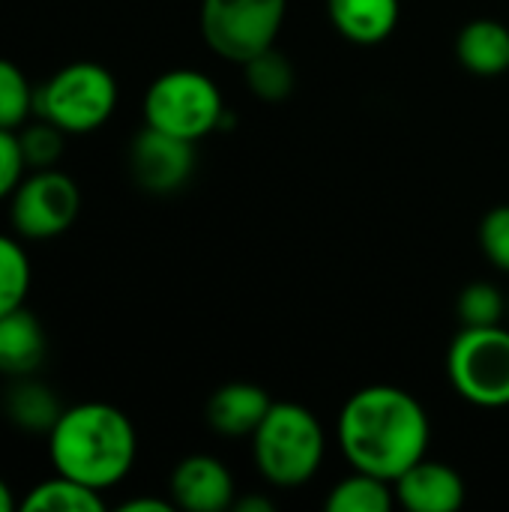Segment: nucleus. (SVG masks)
<instances>
[{
	"label": "nucleus",
	"instance_id": "5",
	"mask_svg": "<svg viewBox=\"0 0 509 512\" xmlns=\"http://www.w3.org/2000/svg\"><path fill=\"white\" fill-rule=\"evenodd\" d=\"M144 123L198 144L228 120L219 84L201 69H168L156 75L144 93Z\"/></svg>",
	"mask_w": 509,
	"mask_h": 512
},
{
	"label": "nucleus",
	"instance_id": "10",
	"mask_svg": "<svg viewBox=\"0 0 509 512\" xmlns=\"http://www.w3.org/2000/svg\"><path fill=\"white\" fill-rule=\"evenodd\" d=\"M168 498L177 510L225 512L234 510L237 483L222 459L210 453H192L174 465L168 480Z\"/></svg>",
	"mask_w": 509,
	"mask_h": 512
},
{
	"label": "nucleus",
	"instance_id": "4",
	"mask_svg": "<svg viewBox=\"0 0 509 512\" xmlns=\"http://www.w3.org/2000/svg\"><path fill=\"white\" fill-rule=\"evenodd\" d=\"M120 87L108 66L75 60L60 66L36 87L33 117H45L66 135H90L117 111Z\"/></svg>",
	"mask_w": 509,
	"mask_h": 512
},
{
	"label": "nucleus",
	"instance_id": "24",
	"mask_svg": "<svg viewBox=\"0 0 509 512\" xmlns=\"http://www.w3.org/2000/svg\"><path fill=\"white\" fill-rule=\"evenodd\" d=\"M480 249L495 270L509 273V204H498L483 216Z\"/></svg>",
	"mask_w": 509,
	"mask_h": 512
},
{
	"label": "nucleus",
	"instance_id": "25",
	"mask_svg": "<svg viewBox=\"0 0 509 512\" xmlns=\"http://www.w3.org/2000/svg\"><path fill=\"white\" fill-rule=\"evenodd\" d=\"M24 174H27V162L18 144V132L0 129V201H9L15 186L24 180Z\"/></svg>",
	"mask_w": 509,
	"mask_h": 512
},
{
	"label": "nucleus",
	"instance_id": "8",
	"mask_svg": "<svg viewBox=\"0 0 509 512\" xmlns=\"http://www.w3.org/2000/svg\"><path fill=\"white\" fill-rule=\"evenodd\" d=\"M81 213V189L60 168L27 171L9 195V225L21 240H54Z\"/></svg>",
	"mask_w": 509,
	"mask_h": 512
},
{
	"label": "nucleus",
	"instance_id": "14",
	"mask_svg": "<svg viewBox=\"0 0 509 512\" xmlns=\"http://www.w3.org/2000/svg\"><path fill=\"white\" fill-rule=\"evenodd\" d=\"M402 0H327V18L336 33L354 45H381L393 36Z\"/></svg>",
	"mask_w": 509,
	"mask_h": 512
},
{
	"label": "nucleus",
	"instance_id": "20",
	"mask_svg": "<svg viewBox=\"0 0 509 512\" xmlns=\"http://www.w3.org/2000/svg\"><path fill=\"white\" fill-rule=\"evenodd\" d=\"M36 87L18 63L0 57V129H21L33 117Z\"/></svg>",
	"mask_w": 509,
	"mask_h": 512
},
{
	"label": "nucleus",
	"instance_id": "13",
	"mask_svg": "<svg viewBox=\"0 0 509 512\" xmlns=\"http://www.w3.org/2000/svg\"><path fill=\"white\" fill-rule=\"evenodd\" d=\"M45 357H48L45 327L27 306L0 315V375L3 378L36 375Z\"/></svg>",
	"mask_w": 509,
	"mask_h": 512
},
{
	"label": "nucleus",
	"instance_id": "21",
	"mask_svg": "<svg viewBox=\"0 0 509 512\" xmlns=\"http://www.w3.org/2000/svg\"><path fill=\"white\" fill-rule=\"evenodd\" d=\"M30 279L33 267L24 246L15 237L0 234V315L24 306L30 294Z\"/></svg>",
	"mask_w": 509,
	"mask_h": 512
},
{
	"label": "nucleus",
	"instance_id": "9",
	"mask_svg": "<svg viewBox=\"0 0 509 512\" xmlns=\"http://www.w3.org/2000/svg\"><path fill=\"white\" fill-rule=\"evenodd\" d=\"M195 171V144L177 135L159 132L144 123V129L129 144V174L153 195L177 192L189 183Z\"/></svg>",
	"mask_w": 509,
	"mask_h": 512
},
{
	"label": "nucleus",
	"instance_id": "19",
	"mask_svg": "<svg viewBox=\"0 0 509 512\" xmlns=\"http://www.w3.org/2000/svg\"><path fill=\"white\" fill-rule=\"evenodd\" d=\"M243 72H246L249 90L261 102H282V99H288L291 90H294V81H297L294 63L276 45L261 51V54H255L252 60H246Z\"/></svg>",
	"mask_w": 509,
	"mask_h": 512
},
{
	"label": "nucleus",
	"instance_id": "22",
	"mask_svg": "<svg viewBox=\"0 0 509 512\" xmlns=\"http://www.w3.org/2000/svg\"><path fill=\"white\" fill-rule=\"evenodd\" d=\"M18 132V144L27 162V171H39V168H57L63 147H66V132L60 126H54L45 117L27 120Z\"/></svg>",
	"mask_w": 509,
	"mask_h": 512
},
{
	"label": "nucleus",
	"instance_id": "11",
	"mask_svg": "<svg viewBox=\"0 0 509 512\" xmlns=\"http://www.w3.org/2000/svg\"><path fill=\"white\" fill-rule=\"evenodd\" d=\"M396 507L408 512H456L465 507V477L438 459H420L399 480H393Z\"/></svg>",
	"mask_w": 509,
	"mask_h": 512
},
{
	"label": "nucleus",
	"instance_id": "17",
	"mask_svg": "<svg viewBox=\"0 0 509 512\" xmlns=\"http://www.w3.org/2000/svg\"><path fill=\"white\" fill-rule=\"evenodd\" d=\"M18 507L24 512H102L105 498L99 489H90L72 477L54 474L36 483Z\"/></svg>",
	"mask_w": 509,
	"mask_h": 512
},
{
	"label": "nucleus",
	"instance_id": "2",
	"mask_svg": "<svg viewBox=\"0 0 509 512\" xmlns=\"http://www.w3.org/2000/svg\"><path fill=\"white\" fill-rule=\"evenodd\" d=\"M48 459L54 474L105 492L132 474L138 432L120 408L108 402H78L63 408L48 432Z\"/></svg>",
	"mask_w": 509,
	"mask_h": 512
},
{
	"label": "nucleus",
	"instance_id": "15",
	"mask_svg": "<svg viewBox=\"0 0 509 512\" xmlns=\"http://www.w3.org/2000/svg\"><path fill=\"white\" fill-rule=\"evenodd\" d=\"M459 63L477 78L509 72V24L498 18H474L456 36Z\"/></svg>",
	"mask_w": 509,
	"mask_h": 512
},
{
	"label": "nucleus",
	"instance_id": "18",
	"mask_svg": "<svg viewBox=\"0 0 509 512\" xmlns=\"http://www.w3.org/2000/svg\"><path fill=\"white\" fill-rule=\"evenodd\" d=\"M327 512H390L396 507V492L390 480H381L366 471H351L333 489L324 501Z\"/></svg>",
	"mask_w": 509,
	"mask_h": 512
},
{
	"label": "nucleus",
	"instance_id": "28",
	"mask_svg": "<svg viewBox=\"0 0 509 512\" xmlns=\"http://www.w3.org/2000/svg\"><path fill=\"white\" fill-rule=\"evenodd\" d=\"M15 507V498H12V489L0 480V512H9Z\"/></svg>",
	"mask_w": 509,
	"mask_h": 512
},
{
	"label": "nucleus",
	"instance_id": "1",
	"mask_svg": "<svg viewBox=\"0 0 509 512\" xmlns=\"http://www.w3.org/2000/svg\"><path fill=\"white\" fill-rule=\"evenodd\" d=\"M336 438L351 471L393 483L429 456L432 423L414 393L393 384H369L345 399Z\"/></svg>",
	"mask_w": 509,
	"mask_h": 512
},
{
	"label": "nucleus",
	"instance_id": "7",
	"mask_svg": "<svg viewBox=\"0 0 509 512\" xmlns=\"http://www.w3.org/2000/svg\"><path fill=\"white\" fill-rule=\"evenodd\" d=\"M288 0H201V36L213 54L243 66L276 45Z\"/></svg>",
	"mask_w": 509,
	"mask_h": 512
},
{
	"label": "nucleus",
	"instance_id": "3",
	"mask_svg": "<svg viewBox=\"0 0 509 512\" xmlns=\"http://www.w3.org/2000/svg\"><path fill=\"white\" fill-rule=\"evenodd\" d=\"M327 435L321 420L300 402H273L252 432V462L273 489H300L321 471Z\"/></svg>",
	"mask_w": 509,
	"mask_h": 512
},
{
	"label": "nucleus",
	"instance_id": "6",
	"mask_svg": "<svg viewBox=\"0 0 509 512\" xmlns=\"http://www.w3.org/2000/svg\"><path fill=\"white\" fill-rule=\"evenodd\" d=\"M447 378L474 408H509V327H462L447 351Z\"/></svg>",
	"mask_w": 509,
	"mask_h": 512
},
{
	"label": "nucleus",
	"instance_id": "26",
	"mask_svg": "<svg viewBox=\"0 0 509 512\" xmlns=\"http://www.w3.org/2000/svg\"><path fill=\"white\" fill-rule=\"evenodd\" d=\"M177 510L171 498H129L120 504V512H171Z\"/></svg>",
	"mask_w": 509,
	"mask_h": 512
},
{
	"label": "nucleus",
	"instance_id": "12",
	"mask_svg": "<svg viewBox=\"0 0 509 512\" xmlns=\"http://www.w3.org/2000/svg\"><path fill=\"white\" fill-rule=\"evenodd\" d=\"M270 405L273 399L264 387L249 381H231L210 396L207 423L222 438H252Z\"/></svg>",
	"mask_w": 509,
	"mask_h": 512
},
{
	"label": "nucleus",
	"instance_id": "16",
	"mask_svg": "<svg viewBox=\"0 0 509 512\" xmlns=\"http://www.w3.org/2000/svg\"><path fill=\"white\" fill-rule=\"evenodd\" d=\"M60 414L63 405L45 381H39L36 375L9 378V387L3 393V417L15 429L27 435H48Z\"/></svg>",
	"mask_w": 509,
	"mask_h": 512
},
{
	"label": "nucleus",
	"instance_id": "27",
	"mask_svg": "<svg viewBox=\"0 0 509 512\" xmlns=\"http://www.w3.org/2000/svg\"><path fill=\"white\" fill-rule=\"evenodd\" d=\"M237 512H273V501L267 495H243L240 501H234Z\"/></svg>",
	"mask_w": 509,
	"mask_h": 512
},
{
	"label": "nucleus",
	"instance_id": "23",
	"mask_svg": "<svg viewBox=\"0 0 509 512\" xmlns=\"http://www.w3.org/2000/svg\"><path fill=\"white\" fill-rule=\"evenodd\" d=\"M456 315H459L462 327L504 324V318L509 315V300L492 282H471L456 300Z\"/></svg>",
	"mask_w": 509,
	"mask_h": 512
}]
</instances>
